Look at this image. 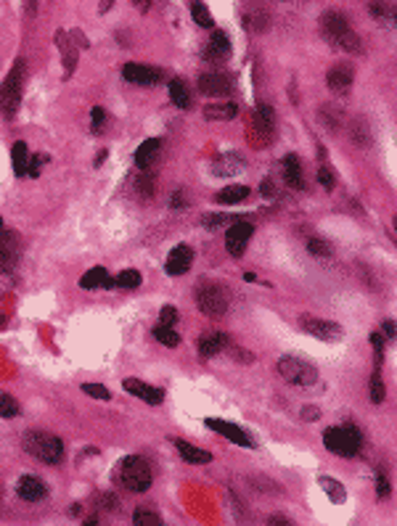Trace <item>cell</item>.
<instances>
[{"label": "cell", "instance_id": "29", "mask_svg": "<svg viewBox=\"0 0 397 526\" xmlns=\"http://www.w3.org/2000/svg\"><path fill=\"white\" fill-rule=\"evenodd\" d=\"M27 164H29V146L24 140H16L14 143V172L19 178L27 175Z\"/></svg>", "mask_w": 397, "mask_h": 526}, {"label": "cell", "instance_id": "38", "mask_svg": "<svg viewBox=\"0 0 397 526\" xmlns=\"http://www.w3.org/2000/svg\"><path fill=\"white\" fill-rule=\"evenodd\" d=\"M321 159H323V164L318 169V180H321V185H323L326 191H331V188H334V169H331V164L326 162V151H323V149H321Z\"/></svg>", "mask_w": 397, "mask_h": 526}, {"label": "cell", "instance_id": "3", "mask_svg": "<svg viewBox=\"0 0 397 526\" xmlns=\"http://www.w3.org/2000/svg\"><path fill=\"white\" fill-rule=\"evenodd\" d=\"M323 442L326 447L334 452V455H341V457H353L360 452V431L350 426V423H344V426H334V429H326L323 434Z\"/></svg>", "mask_w": 397, "mask_h": 526}, {"label": "cell", "instance_id": "54", "mask_svg": "<svg viewBox=\"0 0 397 526\" xmlns=\"http://www.w3.org/2000/svg\"><path fill=\"white\" fill-rule=\"evenodd\" d=\"M302 416L312 418V421H315V418H318V410H315V407H307V410H302Z\"/></svg>", "mask_w": 397, "mask_h": 526}, {"label": "cell", "instance_id": "41", "mask_svg": "<svg viewBox=\"0 0 397 526\" xmlns=\"http://www.w3.org/2000/svg\"><path fill=\"white\" fill-rule=\"evenodd\" d=\"M45 162H48V156H45V153L29 156V164H27V175H29V178H40V169H43Z\"/></svg>", "mask_w": 397, "mask_h": 526}, {"label": "cell", "instance_id": "21", "mask_svg": "<svg viewBox=\"0 0 397 526\" xmlns=\"http://www.w3.org/2000/svg\"><path fill=\"white\" fill-rule=\"evenodd\" d=\"M159 153H162V140L159 138H149L141 143V149L135 151V167H141V169H151L156 164V159H159Z\"/></svg>", "mask_w": 397, "mask_h": 526}, {"label": "cell", "instance_id": "25", "mask_svg": "<svg viewBox=\"0 0 397 526\" xmlns=\"http://www.w3.org/2000/svg\"><path fill=\"white\" fill-rule=\"evenodd\" d=\"M56 40H58V48H61V56H64V80H69L71 74H74V67H77V51L67 42V35H64V32H58Z\"/></svg>", "mask_w": 397, "mask_h": 526}, {"label": "cell", "instance_id": "9", "mask_svg": "<svg viewBox=\"0 0 397 526\" xmlns=\"http://www.w3.org/2000/svg\"><path fill=\"white\" fill-rule=\"evenodd\" d=\"M344 32H350V22H347V16L344 14H339V11H328V14L321 16V35H323L334 48H337V42L341 40Z\"/></svg>", "mask_w": 397, "mask_h": 526}, {"label": "cell", "instance_id": "28", "mask_svg": "<svg viewBox=\"0 0 397 526\" xmlns=\"http://www.w3.org/2000/svg\"><path fill=\"white\" fill-rule=\"evenodd\" d=\"M246 196H249V188H246V185H228V188H223L220 194L214 196V201H217V204H239Z\"/></svg>", "mask_w": 397, "mask_h": 526}, {"label": "cell", "instance_id": "39", "mask_svg": "<svg viewBox=\"0 0 397 526\" xmlns=\"http://www.w3.org/2000/svg\"><path fill=\"white\" fill-rule=\"evenodd\" d=\"M19 416V402L14 397H0V418H16Z\"/></svg>", "mask_w": 397, "mask_h": 526}, {"label": "cell", "instance_id": "46", "mask_svg": "<svg viewBox=\"0 0 397 526\" xmlns=\"http://www.w3.org/2000/svg\"><path fill=\"white\" fill-rule=\"evenodd\" d=\"M159 318H162V325H175L178 323V309L175 307H162Z\"/></svg>", "mask_w": 397, "mask_h": 526}, {"label": "cell", "instance_id": "37", "mask_svg": "<svg viewBox=\"0 0 397 526\" xmlns=\"http://www.w3.org/2000/svg\"><path fill=\"white\" fill-rule=\"evenodd\" d=\"M114 283L119 289H138L141 286V273L138 270H125V273H119V275L114 278Z\"/></svg>", "mask_w": 397, "mask_h": 526}, {"label": "cell", "instance_id": "56", "mask_svg": "<svg viewBox=\"0 0 397 526\" xmlns=\"http://www.w3.org/2000/svg\"><path fill=\"white\" fill-rule=\"evenodd\" d=\"M35 8H37V0H27V14L35 16Z\"/></svg>", "mask_w": 397, "mask_h": 526}, {"label": "cell", "instance_id": "11", "mask_svg": "<svg viewBox=\"0 0 397 526\" xmlns=\"http://www.w3.org/2000/svg\"><path fill=\"white\" fill-rule=\"evenodd\" d=\"M244 27L249 29L252 35H260V32H265L270 27V14L265 6H260V3H246L244 6Z\"/></svg>", "mask_w": 397, "mask_h": 526}, {"label": "cell", "instance_id": "27", "mask_svg": "<svg viewBox=\"0 0 397 526\" xmlns=\"http://www.w3.org/2000/svg\"><path fill=\"white\" fill-rule=\"evenodd\" d=\"M239 114V106L236 103H210V106H204V117L207 119H233Z\"/></svg>", "mask_w": 397, "mask_h": 526}, {"label": "cell", "instance_id": "4", "mask_svg": "<svg viewBox=\"0 0 397 526\" xmlns=\"http://www.w3.org/2000/svg\"><path fill=\"white\" fill-rule=\"evenodd\" d=\"M119 479L122 484L133 489V492H146L151 486V466L138 455H130L122 460L119 466Z\"/></svg>", "mask_w": 397, "mask_h": 526}, {"label": "cell", "instance_id": "23", "mask_svg": "<svg viewBox=\"0 0 397 526\" xmlns=\"http://www.w3.org/2000/svg\"><path fill=\"white\" fill-rule=\"evenodd\" d=\"M284 178L294 191H305V178H302V164L297 153H289L284 159Z\"/></svg>", "mask_w": 397, "mask_h": 526}, {"label": "cell", "instance_id": "2", "mask_svg": "<svg viewBox=\"0 0 397 526\" xmlns=\"http://www.w3.org/2000/svg\"><path fill=\"white\" fill-rule=\"evenodd\" d=\"M24 450H27L29 455H35L37 460H43L48 466H56L61 463V457H64V444L58 436L53 434H48V431H27L24 434Z\"/></svg>", "mask_w": 397, "mask_h": 526}, {"label": "cell", "instance_id": "10", "mask_svg": "<svg viewBox=\"0 0 397 526\" xmlns=\"http://www.w3.org/2000/svg\"><path fill=\"white\" fill-rule=\"evenodd\" d=\"M302 328L307 333H312L315 339H323V341H339L344 336V328L339 323H331V320H321V318H305L302 320Z\"/></svg>", "mask_w": 397, "mask_h": 526}, {"label": "cell", "instance_id": "50", "mask_svg": "<svg viewBox=\"0 0 397 526\" xmlns=\"http://www.w3.org/2000/svg\"><path fill=\"white\" fill-rule=\"evenodd\" d=\"M384 333H387V339H395V323L392 320L384 323Z\"/></svg>", "mask_w": 397, "mask_h": 526}, {"label": "cell", "instance_id": "8", "mask_svg": "<svg viewBox=\"0 0 397 526\" xmlns=\"http://www.w3.org/2000/svg\"><path fill=\"white\" fill-rule=\"evenodd\" d=\"M255 233V228L249 225V222H236V225H230L226 233V249L230 257H242L244 249H246V244H249V238Z\"/></svg>", "mask_w": 397, "mask_h": 526}, {"label": "cell", "instance_id": "36", "mask_svg": "<svg viewBox=\"0 0 397 526\" xmlns=\"http://www.w3.org/2000/svg\"><path fill=\"white\" fill-rule=\"evenodd\" d=\"M138 191H141L143 198H151L156 194V175L154 169H143L141 180H138Z\"/></svg>", "mask_w": 397, "mask_h": 526}, {"label": "cell", "instance_id": "40", "mask_svg": "<svg viewBox=\"0 0 397 526\" xmlns=\"http://www.w3.org/2000/svg\"><path fill=\"white\" fill-rule=\"evenodd\" d=\"M133 521L141 526H159L162 524V516H156L154 511H138L133 516Z\"/></svg>", "mask_w": 397, "mask_h": 526}, {"label": "cell", "instance_id": "5", "mask_svg": "<svg viewBox=\"0 0 397 526\" xmlns=\"http://www.w3.org/2000/svg\"><path fill=\"white\" fill-rule=\"evenodd\" d=\"M278 373L284 381L294 384V387H312L318 381V371L310 362L297 360V357H281L278 360Z\"/></svg>", "mask_w": 397, "mask_h": 526}, {"label": "cell", "instance_id": "48", "mask_svg": "<svg viewBox=\"0 0 397 526\" xmlns=\"http://www.w3.org/2000/svg\"><path fill=\"white\" fill-rule=\"evenodd\" d=\"M262 196H268V198L276 196V185H273V180H262Z\"/></svg>", "mask_w": 397, "mask_h": 526}, {"label": "cell", "instance_id": "7", "mask_svg": "<svg viewBox=\"0 0 397 526\" xmlns=\"http://www.w3.org/2000/svg\"><path fill=\"white\" fill-rule=\"evenodd\" d=\"M273 109L265 106V103H260V109H257L255 119H252V140H255L257 146H268L270 140H273Z\"/></svg>", "mask_w": 397, "mask_h": 526}, {"label": "cell", "instance_id": "19", "mask_svg": "<svg viewBox=\"0 0 397 526\" xmlns=\"http://www.w3.org/2000/svg\"><path fill=\"white\" fill-rule=\"evenodd\" d=\"M328 90L337 93V96H347L353 90V69L350 67H334L326 77Z\"/></svg>", "mask_w": 397, "mask_h": 526}, {"label": "cell", "instance_id": "55", "mask_svg": "<svg viewBox=\"0 0 397 526\" xmlns=\"http://www.w3.org/2000/svg\"><path fill=\"white\" fill-rule=\"evenodd\" d=\"M270 524H276V526H278V524H289V518H284V516H273V518H270Z\"/></svg>", "mask_w": 397, "mask_h": 526}, {"label": "cell", "instance_id": "44", "mask_svg": "<svg viewBox=\"0 0 397 526\" xmlns=\"http://www.w3.org/2000/svg\"><path fill=\"white\" fill-rule=\"evenodd\" d=\"M321 486H323L328 495H331V500H337V502L344 500V489H339V484H337L334 479H321Z\"/></svg>", "mask_w": 397, "mask_h": 526}, {"label": "cell", "instance_id": "45", "mask_svg": "<svg viewBox=\"0 0 397 526\" xmlns=\"http://www.w3.org/2000/svg\"><path fill=\"white\" fill-rule=\"evenodd\" d=\"M103 119H106L103 109H101V106H93V122H90V127H93V133H96V135L103 133Z\"/></svg>", "mask_w": 397, "mask_h": 526}, {"label": "cell", "instance_id": "57", "mask_svg": "<svg viewBox=\"0 0 397 526\" xmlns=\"http://www.w3.org/2000/svg\"><path fill=\"white\" fill-rule=\"evenodd\" d=\"M3 230H6V228H3V220H0V233H3Z\"/></svg>", "mask_w": 397, "mask_h": 526}, {"label": "cell", "instance_id": "14", "mask_svg": "<svg viewBox=\"0 0 397 526\" xmlns=\"http://www.w3.org/2000/svg\"><path fill=\"white\" fill-rule=\"evenodd\" d=\"M122 74H125V80L133 85H156L159 80H162V71L154 69V67H146V64H125V69H122Z\"/></svg>", "mask_w": 397, "mask_h": 526}, {"label": "cell", "instance_id": "24", "mask_svg": "<svg viewBox=\"0 0 397 526\" xmlns=\"http://www.w3.org/2000/svg\"><path fill=\"white\" fill-rule=\"evenodd\" d=\"M80 286L83 289H99V286H103V289H114L117 283H114V278L103 270V267H93V270H87L85 275L80 278Z\"/></svg>", "mask_w": 397, "mask_h": 526}, {"label": "cell", "instance_id": "58", "mask_svg": "<svg viewBox=\"0 0 397 526\" xmlns=\"http://www.w3.org/2000/svg\"><path fill=\"white\" fill-rule=\"evenodd\" d=\"M0 498H3V489H0Z\"/></svg>", "mask_w": 397, "mask_h": 526}, {"label": "cell", "instance_id": "51", "mask_svg": "<svg viewBox=\"0 0 397 526\" xmlns=\"http://www.w3.org/2000/svg\"><path fill=\"white\" fill-rule=\"evenodd\" d=\"M133 3L138 6V11H141V14H146V11L151 8V0H133Z\"/></svg>", "mask_w": 397, "mask_h": 526}, {"label": "cell", "instance_id": "47", "mask_svg": "<svg viewBox=\"0 0 397 526\" xmlns=\"http://www.w3.org/2000/svg\"><path fill=\"white\" fill-rule=\"evenodd\" d=\"M376 495H379V498H387V495H389V482H387L384 473L376 476Z\"/></svg>", "mask_w": 397, "mask_h": 526}, {"label": "cell", "instance_id": "15", "mask_svg": "<svg viewBox=\"0 0 397 526\" xmlns=\"http://www.w3.org/2000/svg\"><path fill=\"white\" fill-rule=\"evenodd\" d=\"M228 56H230V40H228V35L223 29H214L212 37H210V45L204 51V58L212 61V64H223V61H228Z\"/></svg>", "mask_w": 397, "mask_h": 526}, {"label": "cell", "instance_id": "32", "mask_svg": "<svg viewBox=\"0 0 397 526\" xmlns=\"http://www.w3.org/2000/svg\"><path fill=\"white\" fill-rule=\"evenodd\" d=\"M191 16L198 27H212V14L204 6V0H191Z\"/></svg>", "mask_w": 397, "mask_h": 526}, {"label": "cell", "instance_id": "52", "mask_svg": "<svg viewBox=\"0 0 397 526\" xmlns=\"http://www.w3.org/2000/svg\"><path fill=\"white\" fill-rule=\"evenodd\" d=\"M112 6H114V0H101L99 11H101V14H106V11H109V8H112Z\"/></svg>", "mask_w": 397, "mask_h": 526}, {"label": "cell", "instance_id": "26", "mask_svg": "<svg viewBox=\"0 0 397 526\" xmlns=\"http://www.w3.org/2000/svg\"><path fill=\"white\" fill-rule=\"evenodd\" d=\"M175 447H178L180 457H183V460H188V463H210V460H212V455H210L207 450H198V447L183 442V439H178V442H175Z\"/></svg>", "mask_w": 397, "mask_h": 526}, {"label": "cell", "instance_id": "18", "mask_svg": "<svg viewBox=\"0 0 397 526\" xmlns=\"http://www.w3.org/2000/svg\"><path fill=\"white\" fill-rule=\"evenodd\" d=\"M16 492H19V498L27 500V502H37V500H43L48 495V486L37 476H22L19 484H16Z\"/></svg>", "mask_w": 397, "mask_h": 526}, {"label": "cell", "instance_id": "42", "mask_svg": "<svg viewBox=\"0 0 397 526\" xmlns=\"http://www.w3.org/2000/svg\"><path fill=\"white\" fill-rule=\"evenodd\" d=\"M307 251H310L312 257H331V246H328L326 241H318V238H312L310 244H307Z\"/></svg>", "mask_w": 397, "mask_h": 526}, {"label": "cell", "instance_id": "53", "mask_svg": "<svg viewBox=\"0 0 397 526\" xmlns=\"http://www.w3.org/2000/svg\"><path fill=\"white\" fill-rule=\"evenodd\" d=\"M183 207V196L178 194V196H172V209H180Z\"/></svg>", "mask_w": 397, "mask_h": 526}, {"label": "cell", "instance_id": "43", "mask_svg": "<svg viewBox=\"0 0 397 526\" xmlns=\"http://www.w3.org/2000/svg\"><path fill=\"white\" fill-rule=\"evenodd\" d=\"M83 391L90 394V397H96V400H112V391L106 387H101V384H85Z\"/></svg>", "mask_w": 397, "mask_h": 526}, {"label": "cell", "instance_id": "34", "mask_svg": "<svg viewBox=\"0 0 397 526\" xmlns=\"http://www.w3.org/2000/svg\"><path fill=\"white\" fill-rule=\"evenodd\" d=\"M369 11L376 16L382 24H387V22H392V19H395V11H392V6H389L387 0H373V3L369 6Z\"/></svg>", "mask_w": 397, "mask_h": 526}, {"label": "cell", "instance_id": "1", "mask_svg": "<svg viewBox=\"0 0 397 526\" xmlns=\"http://www.w3.org/2000/svg\"><path fill=\"white\" fill-rule=\"evenodd\" d=\"M24 69L27 61L19 58L14 64V69L6 74V80L0 85V114L6 119H14L19 106H22V93H24Z\"/></svg>", "mask_w": 397, "mask_h": 526}, {"label": "cell", "instance_id": "33", "mask_svg": "<svg viewBox=\"0 0 397 526\" xmlns=\"http://www.w3.org/2000/svg\"><path fill=\"white\" fill-rule=\"evenodd\" d=\"M371 402H373V405H382L384 402L382 365H376V368H373V375H371Z\"/></svg>", "mask_w": 397, "mask_h": 526}, {"label": "cell", "instance_id": "35", "mask_svg": "<svg viewBox=\"0 0 397 526\" xmlns=\"http://www.w3.org/2000/svg\"><path fill=\"white\" fill-rule=\"evenodd\" d=\"M154 339L164 346H178L180 344V336L172 331V325H156L154 328Z\"/></svg>", "mask_w": 397, "mask_h": 526}, {"label": "cell", "instance_id": "13", "mask_svg": "<svg viewBox=\"0 0 397 526\" xmlns=\"http://www.w3.org/2000/svg\"><path fill=\"white\" fill-rule=\"evenodd\" d=\"M191 262H194V251H191V246L180 244V246H175V249L170 251L164 270H167V275L178 278V275H183V273L191 270Z\"/></svg>", "mask_w": 397, "mask_h": 526}, {"label": "cell", "instance_id": "49", "mask_svg": "<svg viewBox=\"0 0 397 526\" xmlns=\"http://www.w3.org/2000/svg\"><path fill=\"white\" fill-rule=\"evenodd\" d=\"M101 505H103V511H117L114 505H117V500L112 495H106V498H101Z\"/></svg>", "mask_w": 397, "mask_h": 526}, {"label": "cell", "instance_id": "12", "mask_svg": "<svg viewBox=\"0 0 397 526\" xmlns=\"http://www.w3.org/2000/svg\"><path fill=\"white\" fill-rule=\"evenodd\" d=\"M16 260H19V238L14 230H3L0 233V273L14 270Z\"/></svg>", "mask_w": 397, "mask_h": 526}, {"label": "cell", "instance_id": "22", "mask_svg": "<svg viewBox=\"0 0 397 526\" xmlns=\"http://www.w3.org/2000/svg\"><path fill=\"white\" fill-rule=\"evenodd\" d=\"M226 344H228L226 333H217V331L204 333V336L198 339V355H201V357H214L217 352L226 349Z\"/></svg>", "mask_w": 397, "mask_h": 526}, {"label": "cell", "instance_id": "6", "mask_svg": "<svg viewBox=\"0 0 397 526\" xmlns=\"http://www.w3.org/2000/svg\"><path fill=\"white\" fill-rule=\"evenodd\" d=\"M196 302H198V309H201L204 315H210V318H220V315H226V309H228L226 289H220V286H214V283H207V286H201V289L196 291Z\"/></svg>", "mask_w": 397, "mask_h": 526}, {"label": "cell", "instance_id": "31", "mask_svg": "<svg viewBox=\"0 0 397 526\" xmlns=\"http://www.w3.org/2000/svg\"><path fill=\"white\" fill-rule=\"evenodd\" d=\"M239 167H244V162L239 156H220L214 162V175H233V172H242Z\"/></svg>", "mask_w": 397, "mask_h": 526}, {"label": "cell", "instance_id": "30", "mask_svg": "<svg viewBox=\"0 0 397 526\" xmlns=\"http://www.w3.org/2000/svg\"><path fill=\"white\" fill-rule=\"evenodd\" d=\"M170 98L178 109H191V93H188L183 80H172L170 83Z\"/></svg>", "mask_w": 397, "mask_h": 526}, {"label": "cell", "instance_id": "16", "mask_svg": "<svg viewBox=\"0 0 397 526\" xmlns=\"http://www.w3.org/2000/svg\"><path fill=\"white\" fill-rule=\"evenodd\" d=\"M122 387H125V391H130L133 397H141V400L149 402V405H162V400H164V391H162V389L149 387V384H143L138 378H125Z\"/></svg>", "mask_w": 397, "mask_h": 526}, {"label": "cell", "instance_id": "20", "mask_svg": "<svg viewBox=\"0 0 397 526\" xmlns=\"http://www.w3.org/2000/svg\"><path fill=\"white\" fill-rule=\"evenodd\" d=\"M207 426H210L212 431H217V434L228 436L230 442L242 444V447H255V444H252V439H249V436H246V434H244V431L239 429L236 423H228V421H217V418H210V421H207Z\"/></svg>", "mask_w": 397, "mask_h": 526}, {"label": "cell", "instance_id": "17", "mask_svg": "<svg viewBox=\"0 0 397 526\" xmlns=\"http://www.w3.org/2000/svg\"><path fill=\"white\" fill-rule=\"evenodd\" d=\"M198 90L204 93V96H228L230 90H233V85L228 80L226 74H201L198 77Z\"/></svg>", "mask_w": 397, "mask_h": 526}]
</instances>
